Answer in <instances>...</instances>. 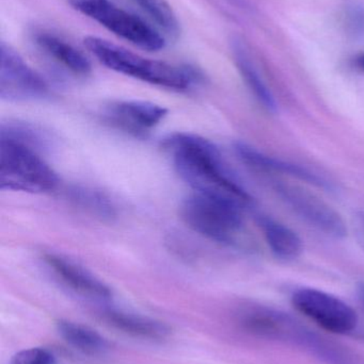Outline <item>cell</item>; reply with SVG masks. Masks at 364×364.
<instances>
[{"mask_svg":"<svg viewBox=\"0 0 364 364\" xmlns=\"http://www.w3.org/2000/svg\"><path fill=\"white\" fill-rule=\"evenodd\" d=\"M175 171L197 192L218 193L246 203L251 195L228 170L219 149L207 139L192 134H175L165 140Z\"/></svg>","mask_w":364,"mask_h":364,"instance_id":"cell-1","label":"cell"},{"mask_svg":"<svg viewBox=\"0 0 364 364\" xmlns=\"http://www.w3.org/2000/svg\"><path fill=\"white\" fill-rule=\"evenodd\" d=\"M85 46L110 70L158 87L185 91L196 79L194 73L187 68L141 57L98 36H87Z\"/></svg>","mask_w":364,"mask_h":364,"instance_id":"cell-2","label":"cell"},{"mask_svg":"<svg viewBox=\"0 0 364 364\" xmlns=\"http://www.w3.org/2000/svg\"><path fill=\"white\" fill-rule=\"evenodd\" d=\"M243 205L228 195L194 191L184 199L180 214L198 235L217 243L233 244L243 229Z\"/></svg>","mask_w":364,"mask_h":364,"instance_id":"cell-3","label":"cell"},{"mask_svg":"<svg viewBox=\"0 0 364 364\" xmlns=\"http://www.w3.org/2000/svg\"><path fill=\"white\" fill-rule=\"evenodd\" d=\"M246 331L267 339L292 342L309 350L327 364H350L352 353L320 337L288 314L269 308H256L241 318Z\"/></svg>","mask_w":364,"mask_h":364,"instance_id":"cell-4","label":"cell"},{"mask_svg":"<svg viewBox=\"0 0 364 364\" xmlns=\"http://www.w3.org/2000/svg\"><path fill=\"white\" fill-rule=\"evenodd\" d=\"M59 183L57 174L38 154V149L0 136V186L2 190L43 194Z\"/></svg>","mask_w":364,"mask_h":364,"instance_id":"cell-5","label":"cell"},{"mask_svg":"<svg viewBox=\"0 0 364 364\" xmlns=\"http://www.w3.org/2000/svg\"><path fill=\"white\" fill-rule=\"evenodd\" d=\"M83 15L104 26L115 36L149 51L165 47V40L155 29L136 15L115 6L110 0H68Z\"/></svg>","mask_w":364,"mask_h":364,"instance_id":"cell-6","label":"cell"},{"mask_svg":"<svg viewBox=\"0 0 364 364\" xmlns=\"http://www.w3.org/2000/svg\"><path fill=\"white\" fill-rule=\"evenodd\" d=\"M273 188L296 215L323 235L337 240L344 239L348 235L345 222L339 212L314 193L284 181H274Z\"/></svg>","mask_w":364,"mask_h":364,"instance_id":"cell-7","label":"cell"},{"mask_svg":"<svg viewBox=\"0 0 364 364\" xmlns=\"http://www.w3.org/2000/svg\"><path fill=\"white\" fill-rule=\"evenodd\" d=\"M292 304L321 328L336 335L353 333L358 324L356 311L348 304L324 291L299 289L293 293Z\"/></svg>","mask_w":364,"mask_h":364,"instance_id":"cell-8","label":"cell"},{"mask_svg":"<svg viewBox=\"0 0 364 364\" xmlns=\"http://www.w3.org/2000/svg\"><path fill=\"white\" fill-rule=\"evenodd\" d=\"M48 94L46 81L32 70L12 47L0 46V97L8 102H27Z\"/></svg>","mask_w":364,"mask_h":364,"instance_id":"cell-9","label":"cell"},{"mask_svg":"<svg viewBox=\"0 0 364 364\" xmlns=\"http://www.w3.org/2000/svg\"><path fill=\"white\" fill-rule=\"evenodd\" d=\"M168 110L160 105L142 100H124L111 105L106 119L111 125L134 136H143L160 125Z\"/></svg>","mask_w":364,"mask_h":364,"instance_id":"cell-10","label":"cell"},{"mask_svg":"<svg viewBox=\"0 0 364 364\" xmlns=\"http://www.w3.org/2000/svg\"><path fill=\"white\" fill-rule=\"evenodd\" d=\"M234 151L244 164H246L248 168L256 171V172L279 173V174L286 175V176L292 177V178L305 181L306 183L331 191V192L335 188L333 182L325 178L318 173L309 170L305 166L271 157V156L262 153V151H259L251 145L247 144V143H235Z\"/></svg>","mask_w":364,"mask_h":364,"instance_id":"cell-11","label":"cell"},{"mask_svg":"<svg viewBox=\"0 0 364 364\" xmlns=\"http://www.w3.org/2000/svg\"><path fill=\"white\" fill-rule=\"evenodd\" d=\"M44 260L56 275L73 290L98 299L110 297L108 287L80 265L57 254H46Z\"/></svg>","mask_w":364,"mask_h":364,"instance_id":"cell-12","label":"cell"},{"mask_svg":"<svg viewBox=\"0 0 364 364\" xmlns=\"http://www.w3.org/2000/svg\"><path fill=\"white\" fill-rule=\"evenodd\" d=\"M261 227L265 241L276 258L292 261L303 254V244L294 230L269 216H260Z\"/></svg>","mask_w":364,"mask_h":364,"instance_id":"cell-13","label":"cell"},{"mask_svg":"<svg viewBox=\"0 0 364 364\" xmlns=\"http://www.w3.org/2000/svg\"><path fill=\"white\" fill-rule=\"evenodd\" d=\"M36 40L41 48L74 74L85 76L91 72L89 60L66 41L45 32L38 34Z\"/></svg>","mask_w":364,"mask_h":364,"instance_id":"cell-14","label":"cell"},{"mask_svg":"<svg viewBox=\"0 0 364 364\" xmlns=\"http://www.w3.org/2000/svg\"><path fill=\"white\" fill-rule=\"evenodd\" d=\"M59 335L71 346L90 356H100L108 350L106 340L89 327L75 324L68 321H59L57 323Z\"/></svg>","mask_w":364,"mask_h":364,"instance_id":"cell-15","label":"cell"},{"mask_svg":"<svg viewBox=\"0 0 364 364\" xmlns=\"http://www.w3.org/2000/svg\"><path fill=\"white\" fill-rule=\"evenodd\" d=\"M107 321L115 328L134 337L162 340L170 333V329L167 325L134 314L109 312L107 314Z\"/></svg>","mask_w":364,"mask_h":364,"instance_id":"cell-16","label":"cell"},{"mask_svg":"<svg viewBox=\"0 0 364 364\" xmlns=\"http://www.w3.org/2000/svg\"><path fill=\"white\" fill-rule=\"evenodd\" d=\"M234 55L239 73L256 100L260 102V105H262L263 108L271 111V112H275L277 104H276L273 94L271 93L269 87H266L264 81L259 75L258 70L252 65L251 62L246 55L245 51L239 45L235 46Z\"/></svg>","mask_w":364,"mask_h":364,"instance_id":"cell-17","label":"cell"},{"mask_svg":"<svg viewBox=\"0 0 364 364\" xmlns=\"http://www.w3.org/2000/svg\"><path fill=\"white\" fill-rule=\"evenodd\" d=\"M70 197L81 209L98 218H113L115 215V208L109 197L93 188L75 186L70 191Z\"/></svg>","mask_w":364,"mask_h":364,"instance_id":"cell-18","label":"cell"},{"mask_svg":"<svg viewBox=\"0 0 364 364\" xmlns=\"http://www.w3.org/2000/svg\"><path fill=\"white\" fill-rule=\"evenodd\" d=\"M156 25L168 36H177L180 23L175 11L167 0H134Z\"/></svg>","mask_w":364,"mask_h":364,"instance_id":"cell-19","label":"cell"},{"mask_svg":"<svg viewBox=\"0 0 364 364\" xmlns=\"http://www.w3.org/2000/svg\"><path fill=\"white\" fill-rule=\"evenodd\" d=\"M12 364H53V357L42 348H29L17 353Z\"/></svg>","mask_w":364,"mask_h":364,"instance_id":"cell-20","label":"cell"},{"mask_svg":"<svg viewBox=\"0 0 364 364\" xmlns=\"http://www.w3.org/2000/svg\"><path fill=\"white\" fill-rule=\"evenodd\" d=\"M357 222H358V227H359V232H360V235H363V239L364 241V211L360 212V213L357 215Z\"/></svg>","mask_w":364,"mask_h":364,"instance_id":"cell-21","label":"cell"},{"mask_svg":"<svg viewBox=\"0 0 364 364\" xmlns=\"http://www.w3.org/2000/svg\"><path fill=\"white\" fill-rule=\"evenodd\" d=\"M359 299H360L361 303H363L364 308V282L359 286L358 288Z\"/></svg>","mask_w":364,"mask_h":364,"instance_id":"cell-22","label":"cell"},{"mask_svg":"<svg viewBox=\"0 0 364 364\" xmlns=\"http://www.w3.org/2000/svg\"><path fill=\"white\" fill-rule=\"evenodd\" d=\"M357 65H358V68L364 72V53L357 59Z\"/></svg>","mask_w":364,"mask_h":364,"instance_id":"cell-23","label":"cell"}]
</instances>
